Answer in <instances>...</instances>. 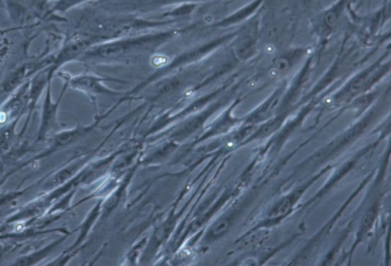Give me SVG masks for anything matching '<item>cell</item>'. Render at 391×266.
Listing matches in <instances>:
<instances>
[{
	"label": "cell",
	"instance_id": "obj_5",
	"mask_svg": "<svg viewBox=\"0 0 391 266\" xmlns=\"http://www.w3.org/2000/svg\"><path fill=\"white\" fill-rule=\"evenodd\" d=\"M54 57H49L42 60L29 62L18 66L9 73L1 84V91L5 94L16 92L26 83L53 62Z\"/></svg>",
	"mask_w": 391,
	"mask_h": 266
},
{
	"label": "cell",
	"instance_id": "obj_3",
	"mask_svg": "<svg viewBox=\"0 0 391 266\" xmlns=\"http://www.w3.org/2000/svg\"><path fill=\"white\" fill-rule=\"evenodd\" d=\"M101 42L100 38L91 35H76L70 38L54 56L53 62L49 66L51 76L53 78L65 64L80 60L88 49Z\"/></svg>",
	"mask_w": 391,
	"mask_h": 266
},
{
	"label": "cell",
	"instance_id": "obj_13",
	"mask_svg": "<svg viewBox=\"0 0 391 266\" xmlns=\"http://www.w3.org/2000/svg\"><path fill=\"white\" fill-rule=\"evenodd\" d=\"M86 0H56L51 9L52 13H64Z\"/></svg>",
	"mask_w": 391,
	"mask_h": 266
},
{
	"label": "cell",
	"instance_id": "obj_4",
	"mask_svg": "<svg viewBox=\"0 0 391 266\" xmlns=\"http://www.w3.org/2000/svg\"><path fill=\"white\" fill-rule=\"evenodd\" d=\"M67 88L68 85L64 81L60 96H58L56 101H54L52 93V82L48 83L45 92L44 103L42 105L40 124H39L35 141L36 143L45 141L48 136L50 135L57 127H60V123H58L57 120L58 110H60L63 96Z\"/></svg>",
	"mask_w": 391,
	"mask_h": 266
},
{
	"label": "cell",
	"instance_id": "obj_8",
	"mask_svg": "<svg viewBox=\"0 0 391 266\" xmlns=\"http://www.w3.org/2000/svg\"><path fill=\"white\" fill-rule=\"evenodd\" d=\"M96 124L90 126L77 125L72 129L58 132L52 137L51 144L44 152L33 157L32 161H36L45 158V157L60 151L64 147L70 146L81 139L83 136L90 132Z\"/></svg>",
	"mask_w": 391,
	"mask_h": 266
},
{
	"label": "cell",
	"instance_id": "obj_7",
	"mask_svg": "<svg viewBox=\"0 0 391 266\" xmlns=\"http://www.w3.org/2000/svg\"><path fill=\"white\" fill-rule=\"evenodd\" d=\"M49 66L39 71L29 81L27 93V118L21 132L19 133V137H22L26 133L38 102L45 92L48 83L52 82L53 78L49 71Z\"/></svg>",
	"mask_w": 391,
	"mask_h": 266
},
{
	"label": "cell",
	"instance_id": "obj_6",
	"mask_svg": "<svg viewBox=\"0 0 391 266\" xmlns=\"http://www.w3.org/2000/svg\"><path fill=\"white\" fill-rule=\"evenodd\" d=\"M68 87H72L75 91L89 95H116L120 92L113 91L107 87L105 81L108 79L98 76L93 74H81L78 76L62 75Z\"/></svg>",
	"mask_w": 391,
	"mask_h": 266
},
{
	"label": "cell",
	"instance_id": "obj_2",
	"mask_svg": "<svg viewBox=\"0 0 391 266\" xmlns=\"http://www.w3.org/2000/svg\"><path fill=\"white\" fill-rule=\"evenodd\" d=\"M220 40L212 41L206 44L200 45L197 47H192L189 50L183 52L178 56L174 58L169 64H166L157 72L152 74L146 79L144 82L141 83L139 87L137 86L134 92L140 91L141 88L148 86L156 81L160 79L173 74L174 71L179 70L186 66L191 65L195 62L202 60V58L209 54L213 49L216 48Z\"/></svg>",
	"mask_w": 391,
	"mask_h": 266
},
{
	"label": "cell",
	"instance_id": "obj_10",
	"mask_svg": "<svg viewBox=\"0 0 391 266\" xmlns=\"http://www.w3.org/2000/svg\"><path fill=\"white\" fill-rule=\"evenodd\" d=\"M81 163V161H78L51 173L47 178L42 180L41 190L45 193L60 188V186L72 180L76 171L79 170Z\"/></svg>",
	"mask_w": 391,
	"mask_h": 266
},
{
	"label": "cell",
	"instance_id": "obj_17",
	"mask_svg": "<svg viewBox=\"0 0 391 266\" xmlns=\"http://www.w3.org/2000/svg\"><path fill=\"white\" fill-rule=\"evenodd\" d=\"M12 174H13V172H11V173L7 174V175L2 176L1 178H0V187L4 185V183L9 178V176H11Z\"/></svg>",
	"mask_w": 391,
	"mask_h": 266
},
{
	"label": "cell",
	"instance_id": "obj_14",
	"mask_svg": "<svg viewBox=\"0 0 391 266\" xmlns=\"http://www.w3.org/2000/svg\"><path fill=\"white\" fill-rule=\"evenodd\" d=\"M290 200L288 199L285 200H283L282 203H280V204L278 207L275 212L272 213L273 216H278L283 214H285L290 209Z\"/></svg>",
	"mask_w": 391,
	"mask_h": 266
},
{
	"label": "cell",
	"instance_id": "obj_11",
	"mask_svg": "<svg viewBox=\"0 0 391 266\" xmlns=\"http://www.w3.org/2000/svg\"><path fill=\"white\" fill-rule=\"evenodd\" d=\"M21 116H18L6 125L0 132V155L6 154L13 144L16 137V127Z\"/></svg>",
	"mask_w": 391,
	"mask_h": 266
},
{
	"label": "cell",
	"instance_id": "obj_16",
	"mask_svg": "<svg viewBox=\"0 0 391 266\" xmlns=\"http://www.w3.org/2000/svg\"><path fill=\"white\" fill-rule=\"evenodd\" d=\"M227 228V223L222 222V223L220 224V225H219L218 228H217L216 230H215V233H221L222 231H224Z\"/></svg>",
	"mask_w": 391,
	"mask_h": 266
},
{
	"label": "cell",
	"instance_id": "obj_9",
	"mask_svg": "<svg viewBox=\"0 0 391 266\" xmlns=\"http://www.w3.org/2000/svg\"><path fill=\"white\" fill-rule=\"evenodd\" d=\"M67 236L68 233L65 234V236H62V238H58L57 240L45 245L42 248L19 255V258H16L11 265L16 266H31L36 265L38 263L42 262L57 249L58 245L64 242V241L67 238Z\"/></svg>",
	"mask_w": 391,
	"mask_h": 266
},
{
	"label": "cell",
	"instance_id": "obj_1",
	"mask_svg": "<svg viewBox=\"0 0 391 266\" xmlns=\"http://www.w3.org/2000/svg\"><path fill=\"white\" fill-rule=\"evenodd\" d=\"M178 31H166L156 33L113 38L94 45L81 59L87 62H115L132 59L158 50L178 35Z\"/></svg>",
	"mask_w": 391,
	"mask_h": 266
},
{
	"label": "cell",
	"instance_id": "obj_15",
	"mask_svg": "<svg viewBox=\"0 0 391 266\" xmlns=\"http://www.w3.org/2000/svg\"><path fill=\"white\" fill-rule=\"evenodd\" d=\"M373 213H368L366 216V218L364 219V225L365 226H370L371 224H373Z\"/></svg>",
	"mask_w": 391,
	"mask_h": 266
},
{
	"label": "cell",
	"instance_id": "obj_12",
	"mask_svg": "<svg viewBox=\"0 0 391 266\" xmlns=\"http://www.w3.org/2000/svg\"><path fill=\"white\" fill-rule=\"evenodd\" d=\"M35 184L28 187V188L23 190H16L8 191L4 193H0V212L4 211L6 209L11 208V207L19 200L22 198L29 190L34 188L37 185Z\"/></svg>",
	"mask_w": 391,
	"mask_h": 266
}]
</instances>
